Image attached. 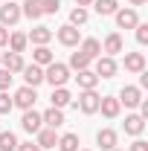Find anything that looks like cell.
Returning a JSON list of instances; mask_svg holds the SVG:
<instances>
[{
  "instance_id": "cell-25",
  "label": "cell",
  "mask_w": 148,
  "mask_h": 151,
  "mask_svg": "<svg viewBox=\"0 0 148 151\" xmlns=\"http://www.w3.org/2000/svg\"><path fill=\"white\" fill-rule=\"evenodd\" d=\"M78 134H64L58 137V151H78Z\"/></svg>"
},
{
  "instance_id": "cell-2",
  "label": "cell",
  "mask_w": 148,
  "mask_h": 151,
  "mask_svg": "<svg viewBox=\"0 0 148 151\" xmlns=\"http://www.w3.org/2000/svg\"><path fill=\"white\" fill-rule=\"evenodd\" d=\"M35 99H38V93H35V87H20V90H15V96H12V105H18L20 111H29V108H35Z\"/></svg>"
},
{
  "instance_id": "cell-15",
  "label": "cell",
  "mask_w": 148,
  "mask_h": 151,
  "mask_svg": "<svg viewBox=\"0 0 148 151\" xmlns=\"http://www.w3.org/2000/svg\"><path fill=\"white\" fill-rule=\"evenodd\" d=\"M26 38H29L35 47H47V44L52 41V29H50V26H35V29H32Z\"/></svg>"
},
{
  "instance_id": "cell-9",
  "label": "cell",
  "mask_w": 148,
  "mask_h": 151,
  "mask_svg": "<svg viewBox=\"0 0 148 151\" xmlns=\"http://www.w3.org/2000/svg\"><path fill=\"white\" fill-rule=\"evenodd\" d=\"M23 81H26V87H38L41 81H44V70L38 67V64H23Z\"/></svg>"
},
{
  "instance_id": "cell-12",
  "label": "cell",
  "mask_w": 148,
  "mask_h": 151,
  "mask_svg": "<svg viewBox=\"0 0 148 151\" xmlns=\"http://www.w3.org/2000/svg\"><path fill=\"white\" fill-rule=\"evenodd\" d=\"M38 148L44 151V148H55L58 145V134H55V128H41L38 131Z\"/></svg>"
},
{
  "instance_id": "cell-40",
  "label": "cell",
  "mask_w": 148,
  "mask_h": 151,
  "mask_svg": "<svg viewBox=\"0 0 148 151\" xmlns=\"http://www.w3.org/2000/svg\"><path fill=\"white\" fill-rule=\"evenodd\" d=\"M113 151H122V148H113Z\"/></svg>"
},
{
  "instance_id": "cell-21",
  "label": "cell",
  "mask_w": 148,
  "mask_h": 151,
  "mask_svg": "<svg viewBox=\"0 0 148 151\" xmlns=\"http://www.w3.org/2000/svg\"><path fill=\"white\" fill-rule=\"evenodd\" d=\"M50 102H52V108H67V105L73 102V96H70V90H67V87H52Z\"/></svg>"
},
{
  "instance_id": "cell-6",
  "label": "cell",
  "mask_w": 148,
  "mask_h": 151,
  "mask_svg": "<svg viewBox=\"0 0 148 151\" xmlns=\"http://www.w3.org/2000/svg\"><path fill=\"white\" fill-rule=\"evenodd\" d=\"M20 128L26 134H38L41 128H44V119H41V113H35L32 108L29 111H23V116H20Z\"/></svg>"
},
{
  "instance_id": "cell-20",
  "label": "cell",
  "mask_w": 148,
  "mask_h": 151,
  "mask_svg": "<svg viewBox=\"0 0 148 151\" xmlns=\"http://www.w3.org/2000/svg\"><path fill=\"white\" fill-rule=\"evenodd\" d=\"M41 119H44L47 128H61V125H64V113H61V108H50V111H44V113H41Z\"/></svg>"
},
{
  "instance_id": "cell-3",
  "label": "cell",
  "mask_w": 148,
  "mask_h": 151,
  "mask_svg": "<svg viewBox=\"0 0 148 151\" xmlns=\"http://www.w3.org/2000/svg\"><path fill=\"white\" fill-rule=\"evenodd\" d=\"M18 20H20V6L12 3V0H6L0 6V26H15Z\"/></svg>"
},
{
  "instance_id": "cell-14",
  "label": "cell",
  "mask_w": 148,
  "mask_h": 151,
  "mask_svg": "<svg viewBox=\"0 0 148 151\" xmlns=\"http://www.w3.org/2000/svg\"><path fill=\"white\" fill-rule=\"evenodd\" d=\"M125 70L128 73H145V55L142 52H125Z\"/></svg>"
},
{
  "instance_id": "cell-17",
  "label": "cell",
  "mask_w": 148,
  "mask_h": 151,
  "mask_svg": "<svg viewBox=\"0 0 148 151\" xmlns=\"http://www.w3.org/2000/svg\"><path fill=\"white\" fill-rule=\"evenodd\" d=\"M75 81H78V87H81V90H96V84H99V76H96L90 67H87V70H78Z\"/></svg>"
},
{
  "instance_id": "cell-18",
  "label": "cell",
  "mask_w": 148,
  "mask_h": 151,
  "mask_svg": "<svg viewBox=\"0 0 148 151\" xmlns=\"http://www.w3.org/2000/svg\"><path fill=\"white\" fill-rule=\"evenodd\" d=\"M122 47H125V44H122V35H119V32H111V35L105 38V47H102V52L113 58L116 52H122Z\"/></svg>"
},
{
  "instance_id": "cell-28",
  "label": "cell",
  "mask_w": 148,
  "mask_h": 151,
  "mask_svg": "<svg viewBox=\"0 0 148 151\" xmlns=\"http://www.w3.org/2000/svg\"><path fill=\"white\" fill-rule=\"evenodd\" d=\"M18 148V137L12 131H0V151H15Z\"/></svg>"
},
{
  "instance_id": "cell-19",
  "label": "cell",
  "mask_w": 148,
  "mask_h": 151,
  "mask_svg": "<svg viewBox=\"0 0 148 151\" xmlns=\"http://www.w3.org/2000/svg\"><path fill=\"white\" fill-rule=\"evenodd\" d=\"M96 142L102 145V151H113L116 148V131L113 128H102V131L96 134Z\"/></svg>"
},
{
  "instance_id": "cell-4",
  "label": "cell",
  "mask_w": 148,
  "mask_h": 151,
  "mask_svg": "<svg viewBox=\"0 0 148 151\" xmlns=\"http://www.w3.org/2000/svg\"><path fill=\"white\" fill-rule=\"evenodd\" d=\"M113 18H116V26H119V29H134V26L139 23V15H137L134 6H131V9H116Z\"/></svg>"
},
{
  "instance_id": "cell-29",
  "label": "cell",
  "mask_w": 148,
  "mask_h": 151,
  "mask_svg": "<svg viewBox=\"0 0 148 151\" xmlns=\"http://www.w3.org/2000/svg\"><path fill=\"white\" fill-rule=\"evenodd\" d=\"M90 61H93V58H87L81 50H78V52L70 55V67H73V70H87V67H90Z\"/></svg>"
},
{
  "instance_id": "cell-23",
  "label": "cell",
  "mask_w": 148,
  "mask_h": 151,
  "mask_svg": "<svg viewBox=\"0 0 148 151\" xmlns=\"http://www.w3.org/2000/svg\"><path fill=\"white\" fill-rule=\"evenodd\" d=\"M78 50H81V52H84L87 58H99V55H102V44H99L96 38H84Z\"/></svg>"
},
{
  "instance_id": "cell-31",
  "label": "cell",
  "mask_w": 148,
  "mask_h": 151,
  "mask_svg": "<svg viewBox=\"0 0 148 151\" xmlns=\"http://www.w3.org/2000/svg\"><path fill=\"white\" fill-rule=\"evenodd\" d=\"M61 9V0H41V12L44 15H55Z\"/></svg>"
},
{
  "instance_id": "cell-10",
  "label": "cell",
  "mask_w": 148,
  "mask_h": 151,
  "mask_svg": "<svg viewBox=\"0 0 148 151\" xmlns=\"http://www.w3.org/2000/svg\"><path fill=\"white\" fill-rule=\"evenodd\" d=\"M99 111L105 113L108 119H116L119 111H122V105H119V99H113V96H102V99H99Z\"/></svg>"
},
{
  "instance_id": "cell-41",
  "label": "cell",
  "mask_w": 148,
  "mask_h": 151,
  "mask_svg": "<svg viewBox=\"0 0 148 151\" xmlns=\"http://www.w3.org/2000/svg\"><path fill=\"white\" fill-rule=\"evenodd\" d=\"M78 151H81V148H78ZM84 151H87V148H84Z\"/></svg>"
},
{
  "instance_id": "cell-30",
  "label": "cell",
  "mask_w": 148,
  "mask_h": 151,
  "mask_svg": "<svg viewBox=\"0 0 148 151\" xmlns=\"http://www.w3.org/2000/svg\"><path fill=\"white\" fill-rule=\"evenodd\" d=\"M84 23H87V9L75 6L73 12H70V26H84Z\"/></svg>"
},
{
  "instance_id": "cell-36",
  "label": "cell",
  "mask_w": 148,
  "mask_h": 151,
  "mask_svg": "<svg viewBox=\"0 0 148 151\" xmlns=\"http://www.w3.org/2000/svg\"><path fill=\"white\" fill-rule=\"evenodd\" d=\"M131 151H148V142L145 139H137V142L131 145Z\"/></svg>"
},
{
  "instance_id": "cell-27",
  "label": "cell",
  "mask_w": 148,
  "mask_h": 151,
  "mask_svg": "<svg viewBox=\"0 0 148 151\" xmlns=\"http://www.w3.org/2000/svg\"><path fill=\"white\" fill-rule=\"evenodd\" d=\"M90 6L99 12V15H113V12L119 9V3H116V0H93Z\"/></svg>"
},
{
  "instance_id": "cell-7",
  "label": "cell",
  "mask_w": 148,
  "mask_h": 151,
  "mask_svg": "<svg viewBox=\"0 0 148 151\" xmlns=\"http://www.w3.org/2000/svg\"><path fill=\"white\" fill-rule=\"evenodd\" d=\"M93 73L99 76V78H113L116 76V61H113L111 55H99L96 58V70Z\"/></svg>"
},
{
  "instance_id": "cell-16",
  "label": "cell",
  "mask_w": 148,
  "mask_h": 151,
  "mask_svg": "<svg viewBox=\"0 0 148 151\" xmlns=\"http://www.w3.org/2000/svg\"><path fill=\"white\" fill-rule=\"evenodd\" d=\"M142 131H145V119H142L139 113H131V116H125V134H131V137H139Z\"/></svg>"
},
{
  "instance_id": "cell-35",
  "label": "cell",
  "mask_w": 148,
  "mask_h": 151,
  "mask_svg": "<svg viewBox=\"0 0 148 151\" xmlns=\"http://www.w3.org/2000/svg\"><path fill=\"white\" fill-rule=\"evenodd\" d=\"M15 151H41V148H38V142H18Z\"/></svg>"
},
{
  "instance_id": "cell-38",
  "label": "cell",
  "mask_w": 148,
  "mask_h": 151,
  "mask_svg": "<svg viewBox=\"0 0 148 151\" xmlns=\"http://www.w3.org/2000/svg\"><path fill=\"white\" fill-rule=\"evenodd\" d=\"M90 3H93V0H75V6H81V9H87Z\"/></svg>"
},
{
  "instance_id": "cell-8",
  "label": "cell",
  "mask_w": 148,
  "mask_h": 151,
  "mask_svg": "<svg viewBox=\"0 0 148 151\" xmlns=\"http://www.w3.org/2000/svg\"><path fill=\"white\" fill-rule=\"evenodd\" d=\"M99 99H102V96L96 93V90H81V96H78V108H81V113H96V111H99Z\"/></svg>"
},
{
  "instance_id": "cell-32",
  "label": "cell",
  "mask_w": 148,
  "mask_h": 151,
  "mask_svg": "<svg viewBox=\"0 0 148 151\" xmlns=\"http://www.w3.org/2000/svg\"><path fill=\"white\" fill-rule=\"evenodd\" d=\"M134 29H137V41L145 47V44H148V23H137Z\"/></svg>"
},
{
  "instance_id": "cell-26",
  "label": "cell",
  "mask_w": 148,
  "mask_h": 151,
  "mask_svg": "<svg viewBox=\"0 0 148 151\" xmlns=\"http://www.w3.org/2000/svg\"><path fill=\"white\" fill-rule=\"evenodd\" d=\"M26 44H29V38L23 35V32H12V35H9V50H12V52H23Z\"/></svg>"
},
{
  "instance_id": "cell-22",
  "label": "cell",
  "mask_w": 148,
  "mask_h": 151,
  "mask_svg": "<svg viewBox=\"0 0 148 151\" xmlns=\"http://www.w3.org/2000/svg\"><path fill=\"white\" fill-rule=\"evenodd\" d=\"M55 58H52V50L50 47H35V52H32V64L38 67H47V64H52Z\"/></svg>"
},
{
  "instance_id": "cell-1",
  "label": "cell",
  "mask_w": 148,
  "mask_h": 151,
  "mask_svg": "<svg viewBox=\"0 0 148 151\" xmlns=\"http://www.w3.org/2000/svg\"><path fill=\"white\" fill-rule=\"evenodd\" d=\"M67 78H70V67H67V64H58V61L47 64V70H44V81H50L52 87H64Z\"/></svg>"
},
{
  "instance_id": "cell-37",
  "label": "cell",
  "mask_w": 148,
  "mask_h": 151,
  "mask_svg": "<svg viewBox=\"0 0 148 151\" xmlns=\"http://www.w3.org/2000/svg\"><path fill=\"white\" fill-rule=\"evenodd\" d=\"M6 44H9V29L0 26V47H6Z\"/></svg>"
},
{
  "instance_id": "cell-24",
  "label": "cell",
  "mask_w": 148,
  "mask_h": 151,
  "mask_svg": "<svg viewBox=\"0 0 148 151\" xmlns=\"http://www.w3.org/2000/svg\"><path fill=\"white\" fill-rule=\"evenodd\" d=\"M20 15H26L29 20H38L44 12H41V0H26L23 6H20Z\"/></svg>"
},
{
  "instance_id": "cell-42",
  "label": "cell",
  "mask_w": 148,
  "mask_h": 151,
  "mask_svg": "<svg viewBox=\"0 0 148 151\" xmlns=\"http://www.w3.org/2000/svg\"><path fill=\"white\" fill-rule=\"evenodd\" d=\"M3 3H6V0H3Z\"/></svg>"
},
{
  "instance_id": "cell-13",
  "label": "cell",
  "mask_w": 148,
  "mask_h": 151,
  "mask_svg": "<svg viewBox=\"0 0 148 151\" xmlns=\"http://www.w3.org/2000/svg\"><path fill=\"white\" fill-rule=\"evenodd\" d=\"M0 64H3L9 73H20V70H23V58H20V52H0Z\"/></svg>"
},
{
  "instance_id": "cell-11",
  "label": "cell",
  "mask_w": 148,
  "mask_h": 151,
  "mask_svg": "<svg viewBox=\"0 0 148 151\" xmlns=\"http://www.w3.org/2000/svg\"><path fill=\"white\" fill-rule=\"evenodd\" d=\"M58 41H61L64 47H75V44L81 41L78 26H70V23H67V26H61V29H58Z\"/></svg>"
},
{
  "instance_id": "cell-34",
  "label": "cell",
  "mask_w": 148,
  "mask_h": 151,
  "mask_svg": "<svg viewBox=\"0 0 148 151\" xmlns=\"http://www.w3.org/2000/svg\"><path fill=\"white\" fill-rule=\"evenodd\" d=\"M9 84H12V73H9V70L3 67V70H0V90H6Z\"/></svg>"
},
{
  "instance_id": "cell-33",
  "label": "cell",
  "mask_w": 148,
  "mask_h": 151,
  "mask_svg": "<svg viewBox=\"0 0 148 151\" xmlns=\"http://www.w3.org/2000/svg\"><path fill=\"white\" fill-rule=\"evenodd\" d=\"M12 108H15V105H12L9 93H6V90H0V113H9Z\"/></svg>"
},
{
  "instance_id": "cell-39",
  "label": "cell",
  "mask_w": 148,
  "mask_h": 151,
  "mask_svg": "<svg viewBox=\"0 0 148 151\" xmlns=\"http://www.w3.org/2000/svg\"><path fill=\"white\" fill-rule=\"evenodd\" d=\"M131 6H142V3H148V0H128Z\"/></svg>"
},
{
  "instance_id": "cell-5",
  "label": "cell",
  "mask_w": 148,
  "mask_h": 151,
  "mask_svg": "<svg viewBox=\"0 0 148 151\" xmlns=\"http://www.w3.org/2000/svg\"><path fill=\"white\" fill-rule=\"evenodd\" d=\"M139 102H142V90H139V87L125 84V87L119 90V105H125V108H139Z\"/></svg>"
}]
</instances>
